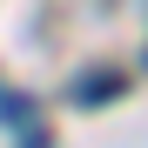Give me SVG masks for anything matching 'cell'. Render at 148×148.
<instances>
[{
  "label": "cell",
  "instance_id": "6da1fadb",
  "mask_svg": "<svg viewBox=\"0 0 148 148\" xmlns=\"http://www.w3.org/2000/svg\"><path fill=\"white\" fill-rule=\"evenodd\" d=\"M114 88H121V74H88V81L74 88V94H81V101L94 108V94H114Z\"/></svg>",
  "mask_w": 148,
  "mask_h": 148
}]
</instances>
